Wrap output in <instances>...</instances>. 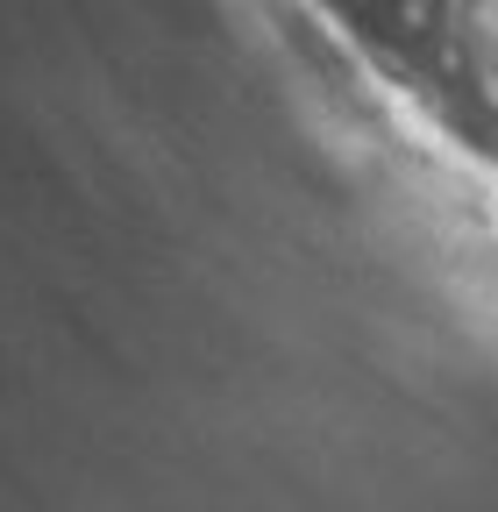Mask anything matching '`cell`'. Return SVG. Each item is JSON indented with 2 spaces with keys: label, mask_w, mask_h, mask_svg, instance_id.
<instances>
[{
  "label": "cell",
  "mask_w": 498,
  "mask_h": 512,
  "mask_svg": "<svg viewBox=\"0 0 498 512\" xmlns=\"http://www.w3.org/2000/svg\"><path fill=\"white\" fill-rule=\"evenodd\" d=\"M463 36L477 50H498V0H463Z\"/></svg>",
  "instance_id": "cell-1"
},
{
  "label": "cell",
  "mask_w": 498,
  "mask_h": 512,
  "mask_svg": "<svg viewBox=\"0 0 498 512\" xmlns=\"http://www.w3.org/2000/svg\"><path fill=\"white\" fill-rule=\"evenodd\" d=\"M392 15H399V29L434 36V29H442V0H392Z\"/></svg>",
  "instance_id": "cell-2"
},
{
  "label": "cell",
  "mask_w": 498,
  "mask_h": 512,
  "mask_svg": "<svg viewBox=\"0 0 498 512\" xmlns=\"http://www.w3.org/2000/svg\"><path fill=\"white\" fill-rule=\"evenodd\" d=\"M477 100H484V107H498V57H484V64H477Z\"/></svg>",
  "instance_id": "cell-3"
}]
</instances>
